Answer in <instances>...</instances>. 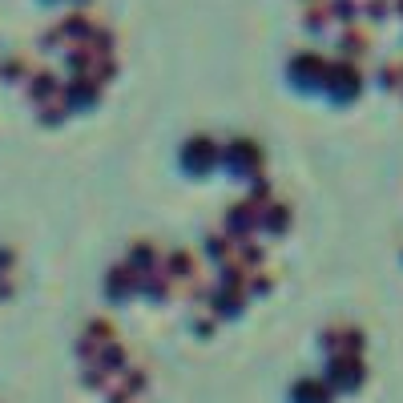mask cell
<instances>
[{
  "label": "cell",
  "mask_w": 403,
  "mask_h": 403,
  "mask_svg": "<svg viewBox=\"0 0 403 403\" xmlns=\"http://www.w3.org/2000/svg\"><path fill=\"white\" fill-rule=\"evenodd\" d=\"M363 359L359 355H351V351H339L335 359H331V383H339V387H359L363 383Z\"/></svg>",
  "instance_id": "obj_1"
},
{
  "label": "cell",
  "mask_w": 403,
  "mask_h": 403,
  "mask_svg": "<svg viewBox=\"0 0 403 403\" xmlns=\"http://www.w3.org/2000/svg\"><path fill=\"white\" fill-rule=\"evenodd\" d=\"M137 282H142V271H137L133 262H121V266H113L109 271V290L113 294H129Z\"/></svg>",
  "instance_id": "obj_2"
},
{
  "label": "cell",
  "mask_w": 403,
  "mask_h": 403,
  "mask_svg": "<svg viewBox=\"0 0 403 403\" xmlns=\"http://www.w3.org/2000/svg\"><path fill=\"white\" fill-rule=\"evenodd\" d=\"M214 158H218V142H214V137H202V133L190 137V145H186V161H190V165H206V161H214Z\"/></svg>",
  "instance_id": "obj_3"
},
{
  "label": "cell",
  "mask_w": 403,
  "mask_h": 403,
  "mask_svg": "<svg viewBox=\"0 0 403 403\" xmlns=\"http://www.w3.org/2000/svg\"><path fill=\"white\" fill-rule=\"evenodd\" d=\"M258 214H254V202H238V206H230V230L234 234H246V230H254Z\"/></svg>",
  "instance_id": "obj_4"
},
{
  "label": "cell",
  "mask_w": 403,
  "mask_h": 403,
  "mask_svg": "<svg viewBox=\"0 0 403 403\" xmlns=\"http://www.w3.org/2000/svg\"><path fill=\"white\" fill-rule=\"evenodd\" d=\"M294 399H303V403H331V387L319 383V379H303V383L294 387Z\"/></svg>",
  "instance_id": "obj_5"
},
{
  "label": "cell",
  "mask_w": 403,
  "mask_h": 403,
  "mask_svg": "<svg viewBox=\"0 0 403 403\" xmlns=\"http://www.w3.org/2000/svg\"><path fill=\"white\" fill-rule=\"evenodd\" d=\"M359 69H355V64H335V69H331V85H335V89H343V93H355V89H359Z\"/></svg>",
  "instance_id": "obj_6"
},
{
  "label": "cell",
  "mask_w": 403,
  "mask_h": 403,
  "mask_svg": "<svg viewBox=\"0 0 403 403\" xmlns=\"http://www.w3.org/2000/svg\"><path fill=\"white\" fill-rule=\"evenodd\" d=\"M61 32L64 36H81V41H85V36L93 32V16L89 13H69L64 16V25H61Z\"/></svg>",
  "instance_id": "obj_7"
},
{
  "label": "cell",
  "mask_w": 403,
  "mask_h": 403,
  "mask_svg": "<svg viewBox=\"0 0 403 403\" xmlns=\"http://www.w3.org/2000/svg\"><path fill=\"white\" fill-rule=\"evenodd\" d=\"M165 262H170V278H193V254L190 250H174Z\"/></svg>",
  "instance_id": "obj_8"
},
{
  "label": "cell",
  "mask_w": 403,
  "mask_h": 403,
  "mask_svg": "<svg viewBox=\"0 0 403 403\" xmlns=\"http://www.w3.org/2000/svg\"><path fill=\"white\" fill-rule=\"evenodd\" d=\"M89 36H93V41H89L93 57H113V41H117V36H113L109 29H93Z\"/></svg>",
  "instance_id": "obj_9"
},
{
  "label": "cell",
  "mask_w": 403,
  "mask_h": 403,
  "mask_svg": "<svg viewBox=\"0 0 403 403\" xmlns=\"http://www.w3.org/2000/svg\"><path fill=\"white\" fill-rule=\"evenodd\" d=\"M266 226H271V230H287L290 226V206L287 202H271V206H266Z\"/></svg>",
  "instance_id": "obj_10"
},
{
  "label": "cell",
  "mask_w": 403,
  "mask_h": 403,
  "mask_svg": "<svg viewBox=\"0 0 403 403\" xmlns=\"http://www.w3.org/2000/svg\"><path fill=\"white\" fill-rule=\"evenodd\" d=\"M234 145V149H230V153H234V161H238V165H258V161H262V153H258L254 149V142H230Z\"/></svg>",
  "instance_id": "obj_11"
},
{
  "label": "cell",
  "mask_w": 403,
  "mask_h": 403,
  "mask_svg": "<svg viewBox=\"0 0 403 403\" xmlns=\"http://www.w3.org/2000/svg\"><path fill=\"white\" fill-rule=\"evenodd\" d=\"M69 64H73V73H85V69L93 64V48H89V41L73 45V53H69Z\"/></svg>",
  "instance_id": "obj_12"
},
{
  "label": "cell",
  "mask_w": 403,
  "mask_h": 403,
  "mask_svg": "<svg viewBox=\"0 0 403 403\" xmlns=\"http://www.w3.org/2000/svg\"><path fill=\"white\" fill-rule=\"evenodd\" d=\"M121 379H125L129 395H137V391H145V387H149V375H145L142 367H125V371H121Z\"/></svg>",
  "instance_id": "obj_13"
},
{
  "label": "cell",
  "mask_w": 403,
  "mask_h": 403,
  "mask_svg": "<svg viewBox=\"0 0 403 403\" xmlns=\"http://www.w3.org/2000/svg\"><path fill=\"white\" fill-rule=\"evenodd\" d=\"M137 287H145L149 294H158V299H165L170 294V274H145Z\"/></svg>",
  "instance_id": "obj_14"
},
{
  "label": "cell",
  "mask_w": 403,
  "mask_h": 403,
  "mask_svg": "<svg viewBox=\"0 0 403 403\" xmlns=\"http://www.w3.org/2000/svg\"><path fill=\"white\" fill-rule=\"evenodd\" d=\"M206 246H210V254H214V258H230V254H234V238H230V234H210Z\"/></svg>",
  "instance_id": "obj_15"
},
{
  "label": "cell",
  "mask_w": 403,
  "mask_h": 403,
  "mask_svg": "<svg viewBox=\"0 0 403 403\" xmlns=\"http://www.w3.org/2000/svg\"><path fill=\"white\" fill-rule=\"evenodd\" d=\"M158 262V246L153 242H137L133 246V266H153Z\"/></svg>",
  "instance_id": "obj_16"
},
{
  "label": "cell",
  "mask_w": 403,
  "mask_h": 403,
  "mask_svg": "<svg viewBox=\"0 0 403 403\" xmlns=\"http://www.w3.org/2000/svg\"><path fill=\"white\" fill-rule=\"evenodd\" d=\"M238 262H242V266H258V262H262V246H258V242H246V238H242Z\"/></svg>",
  "instance_id": "obj_17"
},
{
  "label": "cell",
  "mask_w": 403,
  "mask_h": 403,
  "mask_svg": "<svg viewBox=\"0 0 403 403\" xmlns=\"http://www.w3.org/2000/svg\"><path fill=\"white\" fill-rule=\"evenodd\" d=\"M319 69H322L319 53H299V57H294V73H319Z\"/></svg>",
  "instance_id": "obj_18"
},
{
  "label": "cell",
  "mask_w": 403,
  "mask_h": 403,
  "mask_svg": "<svg viewBox=\"0 0 403 403\" xmlns=\"http://www.w3.org/2000/svg\"><path fill=\"white\" fill-rule=\"evenodd\" d=\"M89 339H93V343H113V327L105 319H93L89 322Z\"/></svg>",
  "instance_id": "obj_19"
},
{
  "label": "cell",
  "mask_w": 403,
  "mask_h": 403,
  "mask_svg": "<svg viewBox=\"0 0 403 403\" xmlns=\"http://www.w3.org/2000/svg\"><path fill=\"white\" fill-rule=\"evenodd\" d=\"M57 93V77L53 73H36V85H32V97H48Z\"/></svg>",
  "instance_id": "obj_20"
},
{
  "label": "cell",
  "mask_w": 403,
  "mask_h": 403,
  "mask_svg": "<svg viewBox=\"0 0 403 403\" xmlns=\"http://www.w3.org/2000/svg\"><path fill=\"white\" fill-rule=\"evenodd\" d=\"M238 303H242V290H230V287H226L222 294H214V306H218V310H234Z\"/></svg>",
  "instance_id": "obj_21"
},
{
  "label": "cell",
  "mask_w": 403,
  "mask_h": 403,
  "mask_svg": "<svg viewBox=\"0 0 403 403\" xmlns=\"http://www.w3.org/2000/svg\"><path fill=\"white\" fill-rule=\"evenodd\" d=\"M363 45H367V36H363L359 29H347V32H343V48H347V53H363Z\"/></svg>",
  "instance_id": "obj_22"
},
{
  "label": "cell",
  "mask_w": 403,
  "mask_h": 403,
  "mask_svg": "<svg viewBox=\"0 0 403 403\" xmlns=\"http://www.w3.org/2000/svg\"><path fill=\"white\" fill-rule=\"evenodd\" d=\"M327 16H331L327 4H310V8H306V25H310V29H319V25H327Z\"/></svg>",
  "instance_id": "obj_23"
},
{
  "label": "cell",
  "mask_w": 403,
  "mask_h": 403,
  "mask_svg": "<svg viewBox=\"0 0 403 403\" xmlns=\"http://www.w3.org/2000/svg\"><path fill=\"white\" fill-rule=\"evenodd\" d=\"M331 16H339V20H347V25H351V20H355V4H351V0H335Z\"/></svg>",
  "instance_id": "obj_24"
},
{
  "label": "cell",
  "mask_w": 403,
  "mask_h": 403,
  "mask_svg": "<svg viewBox=\"0 0 403 403\" xmlns=\"http://www.w3.org/2000/svg\"><path fill=\"white\" fill-rule=\"evenodd\" d=\"M399 77H403V61H387L383 64V81L387 85H399Z\"/></svg>",
  "instance_id": "obj_25"
},
{
  "label": "cell",
  "mask_w": 403,
  "mask_h": 403,
  "mask_svg": "<svg viewBox=\"0 0 403 403\" xmlns=\"http://www.w3.org/2000/svg\"><path fill=\"white\" fill-rule=\"evenodd\" d=\"M25 69H29V61H25V57H13V61H4V77H20Z\"/></svg>",
  "instance_id": "obj_26"
},
{
  "label": "cell",
  "mask_w": 403,
  "mask_h": 403,
  "mask_svg": "<svg viewBox=\"0 0 403 403\" xmlns=\"http://www.w3.org/2000/svg\"><path fill=\"white\" fill-rule=\"evenodd\" d=\"M113 73H117V61H113V57H101V64H97V81H109Z\"/></svg>",
  "instance_id": "obj_27"
},
{
  "label": "cell",
  "mask_w": 403,
  "mask_h": 403,
  "mask_svg": "<svg viewBox=\"0 0 403 403\" xmlns=\"http://www.w3.org/2000/svg\"><path fill=\"white\" fill-rule=\"evenodd\" d=\"M105 379H109V375H105L101 367H89V371H85V387H105Z\"/></svg>",
  "instance_id": "obj_28"
},
{
  "label": "cell",
  "mask_w": 403,
  "mask_h": 403,
  "mask_svg": "<svg viewBox=\"0 0 403 403\" xmlns=\"http://www.w3.org/2000/svg\"><path fill=\"white\" fill-rule=\"evenodd\" d=\"M77 351L85 355V359H97V343L89 335H81V343H77Z\"/></svg>",
  "instance_id": "obj_29"
},
{
  "label": "cell",
  "mask_w": 403,
  "mask_h": 403,
  "mask_svg": "<svg viewBox=\"0 0 403 403\" xmlns=\"http://www.w3.org/2000/svg\"><path fill=\"white\" fill-rule=\"evenodd\" d=\"M266 193H271V182H266V177H258V182H254V198H250V202H262Z\"/></svg>",
  "instance_id": "obj_30"
},
{
  "label": "cell",
  "mask_w": 403,
  "mask_h": 403,
  "mask_svg": "<svg viewBox=\"0 0 403 403\" xmlns=\"http://www.w3.org/2000/svg\"><path fill=\"white\" fill-rule=\"evenodd\" d=\"M214 327H218L214 315H202V319H198V331H202V335H214Z\"/></svg>",
  "instance_id": "obj_31"
},
{
  "label": "cell",
  "mask_w": 403,
  "mask_h": 403,
  "mask_svg": "<svg viewBox=\"0 0 403 403\" xmlns=\"http://www.w3.org/2000/svg\"><path fill=\"white\" fill-rule=\"evenodd\" d=\"M109 403H129V391L125 387H109Z\"/></svg>",
  "instance_id": "obj_32"
},
{
  "label": "cell",
  "mask_w": 403,
  "mask_h": 403,
  "mask_svg": "<svg viewBox=\"0 0 403 403\" xmlns=\"http://www.w3.org/2000/svg\"><path fill=\"white\" fill-rule=\"evenodd\" d=\"M254 274H258V278H246V282H250L254 290H266V287H271V278H266L262 271H254Z\"/></svg>",
  "instance_id": "obj_33"
},
{
  "label": "cell",
  "mask_w": 403,
  "mask_h": 403,
  "mask_svg": "<svg viewBox=\"0 0 403 403\" xmlns=\"http://www.w3.org/2000/svg\"><path fill=\"white\" fill-rule=\"evenodd\" d=\"M383 8H387L383 0H367V16H383Z\"/></svg>",
  "instance_id": "obj_34"
},
{
  "label": "cell",
  "mask_w": 403,
  "mask_h": 403,
  "mask_svg": "<svg viewBox=\"0 0 403 403\" xmlns=\"http://www.w3.org/2000/svg\"><path fill=\"white\" fill-rule=\"evenodd\" d=\"M395 8H399V13H403V0H395Z\"/></svg>",
  "instance_id": "obj_35"
},
{
  "label": "cell",
  "mask_w": 403,
  "mask_h": 403,
  "mask_svg": "<svg viewBox=\"0 0 403 403\" xmlns=\"http://www.w3.org/2000/svg\"><path fill=\"white\" fill-rule=\"evenodd\" d=\"M319 4H322V0H319Z\"/></svg>",
  "instance_id": "obj_36"
}]
</instances>
